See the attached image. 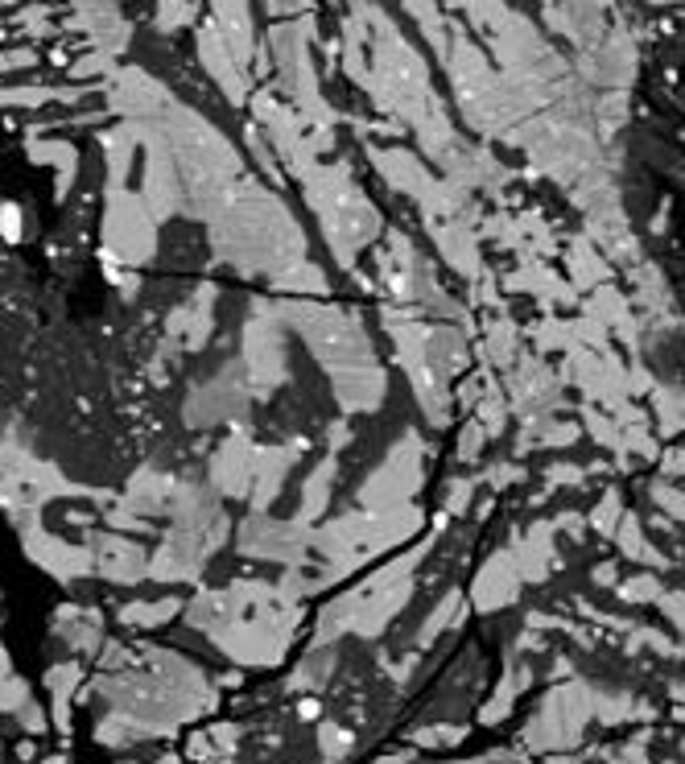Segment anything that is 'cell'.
Here are the masks:
<instances>
[{"label": "cell", "mask_w": 685, "mask_h": 764, "mask_svg": "<svg viewBox=\"0 0 685 764\" xmlns=\"http://www.w3.org/2000/svg\"><path fill=\"white\" fill-rule=\"evenodd\" d=\"M0 236H5L9 244L21 240V216H17V207H5V211H0Z\"/></svg>", "instance_id": "1"}]
</instances>
